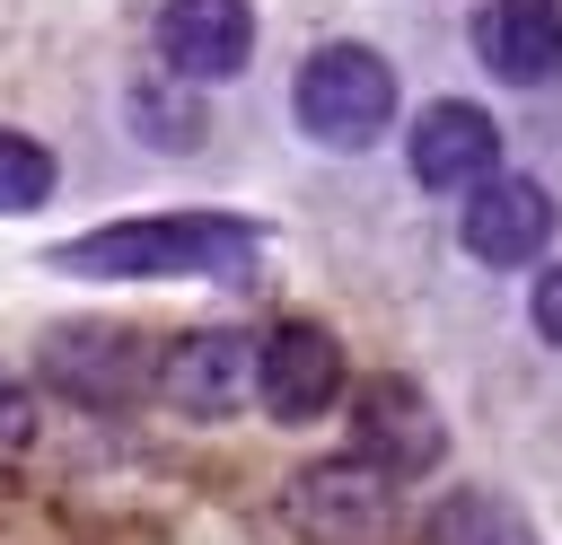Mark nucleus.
<instances>
[{
  "label": "nucleus",
  "mask_w": 562,
  "mask_h": 545,
  "mask_svg": "<svg viewBox=\"0 0 562 545\" xmlns=\"http://www.w3.org/2000/svg\"><path fill=\"white\" fill-rule=\"evenodd\" d=\"M26 440H35V396H26V387L0 369V457H18Z\"/></svg>",
  "instance_id": "2eb2a0df"
},
{
  "label": "nucleus",
  "mask_w": 562,
  "mask_h": 545,
  "mask_svg": "<svg viewBox=\"0 0 562 545\" xmlns=\"http://www.w3.org/2000/svg\"><path fill=\"white\" fill-rule=\"evenodd\" d=\"M132 114H140V123H158V132H149L158 149H193V141H202V114H193L184 97H176V114H167L158 97H132Z\"/></svg>",
  "instance_id": "4468645a"
},
{
  "label": "nucleus",
  "mask_w": 562,
  "mask_h": 545,
  "mask_svg": "<svg viewBox=\"0 0 562 545\" xmlns=\"http://www.w3.org/2000/svg\"><path fill=\"white\" fill-rule=\"evenodd\" d=\"M430 545H536V527H527L501 492H457V501H439Z\"/></svg>",
  "instance_id": "f8f14e48"
},
{
  "label": "nucleus",
  "mask_w": 562,
  "mask_h": 545,
  "mask_svg": "<svg viewBox=\"0 0 562 545\" xmlns=\"http://www.w3.org/2000/svg\"><path fill=\"white\" fill-rule=\"evenodd\" d=\"M263 255L255 220L228 211H176V220H114L88 237H61L44 264L79 281H246Z\"/></svg>",
  "instance_id": "f257e3e1"
},
{
  "label": "nucleus",
  "mask_w": 562,
  "mask_h": 545,
  "mask_svg": "<svg viewBox=\"0 0 562 545\" xmlns=\"http://www.w3.org/2000/svg\"><path fill=\"white\" fill-rule=\"evenodd\" d=\"M140 369H149V360H140V334H114V325H79V334H53V343H44V378L70 387V396H88V404L132 396Z\"/></svg>",
  "instance_id": "9b49d317"
},
{
  "label": "nucleus",
  "mask_w": 562,
  "mask_h": 545,
  "mask_svg": "<svg viewBox=\"0 0 562 545\" xmlns=\"http://www.w3.org/2000/svg\"><path fill=\"white\" fill-rule=\"evenodd\" d=\"M290 105L307 123V141L325 149H369L395 114V70L369 53V44H316L290 79Z\"/></svg>",
  "instance_id": "f03ea898"
},
{
  "label": "nucleus",
  "mask_w": 562,
  "mask_h": 545,
  "mask_svg": "<svg viewBox=\"0 0 562 545\" xmlns=\"http://www.w3.org/2000/svg\"><path fill=\"white\" fill-rule=\"evenodd\" d=\"M290 519H299L307 536H325V545H369V536H386V519H395V475H378L369 457L307 466V475L290 483Z\"/></svg>",
  "instance_id": "7ed1b4c3"
},
{
  "label": "nucleus",
  "mask_w": 562,
  "mask_h": 545,
  "mask_svg": "<svg viewBox=\"0 0 562 545\" xmlns=\"http://www.w3.org/2000/svg\"><path fill=\"white\" fill-rule=\"evenodd\" d=\"M553 246V193L527 176H492L465 193V255L474 264H536Z\"/></svg>",
  "instance_id": "0eeeda50"
},
{
  "label": "nucleus",
  "mask_w": 562,
  "mask_h": 545,
  "mask_svg": "<svg viewBox=\"0 0 562 545\" xmlns=\"http://www.w3.org/2000/svg\"><path fill=\"white\" fill-rule=\"evenodd\" d=\"M255 396L272 422H316L342 396V343L325 325H272L255 343Z\"/></svg>",
  "instance_id": "20e7f679"
},
{
  "label": "nucleus",
  "mask_w": 562,
  "mask_h": 545,
  "mask_svg": "<svg viewBox=\"0 0 562 545\" xmlns=\"http://www.w3.org/2000/svg\"><path fill=\"white\" fill-rule=\"evenodd\" d=\"M474 44L509 88H544L562 70V9L553 0H492L474 18Z\"/></svg>",
  "instance_id": "1a4fd4ad"
},
{
  "label": "nucleus",
  "mask_w": 562,
  "mask_h": 545,
  "mask_svg": "<svg viewBox=\"0 0 562 545\" xmlns=\"http://www.w3.org/2000/svg\"><path fill=\"white\" fill-rule=\"evenodd\" d=\"M53 193V149L26 132H0V211H35Z\"/></svg>",
  "instance_id": "ddd939ff"
},
{
  "label": "nucleus",
  "mask_w": 562,
  "mask_h": 545,
  "mask_svg": "<svg viewBox=\"0 0 562 545\" xmlns=\"http://www.w3.org/2000/svg\"><path fill=\"white\" fill-rule=\"evenodd\" d=\"M492 158H501V123H492L483 105L439 97V105L413 123V176H422L430 193H474V185H492Z\"/></svg>",
  "instance_id": "6e6552de"
},
{
  "label": "nucleus",
  "mask_w": 562,
  "mask_h": 545,
  "mask_svg": "<svg viewBox=\"0 0 562 545\" xmlns=\"http://www.w3.org/2000/svg\"><path fill=\"white\" fill-rule=\"evenodd\" d=\"M360 457H369L378 475H422V466L439 457V413L422 404V387L378 378V387L360 396Z\"/></svg>",
  "instance_id": "9d476101"
},
{
  "label": "nucleus",
  "mask_w": 562,
  "mask_h": 545,
  "mask_svg": "<svg viewBox=\"0 0 562 545\" xmlns=\"http://www.w3.org/2000/svg\"><path fill=\"white\" fill-rule=\"evenodd\" d=\"M158 53H167L176 79H237L246 53H255V9L246 0H167Z\"/></svg>",
  "instance_id": "423d86ee"
},
{
  "label": "nucleus",
  "mask_w": 562,
  "mask_h": 545,
  "mask_svg": "<svg viewBox=\"0 0 562 545\" xmlns=\"http://www.w3.org/2000/svg\"><path fill=\"white\" fill-rule=\"evenodd\" d=\"M536 334H544V343L562 352V264H553V272L536 281Z\"/></svg>",
  "instance_id": "dca6fc26"
},
{
  "label": "nucleus",
  "mask_w": 562,
  "mask_h": 545,
  "mask_svg": "<svg viewBox=\"0 0 562 545\" xmlns=\"http://www.w3.org/2000/svg\"><path fill=\"white\" fill-rule=\"evenodd\" d=\"M158 387H167L176 413H193V422H228V413L246 404V387H255V352H246V334H228V325L176 334L167 360H158Z\"/></svg>",
  "instance_id": "39448f33"
}]
</instances>
